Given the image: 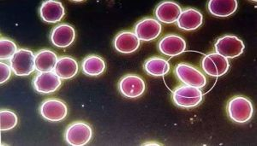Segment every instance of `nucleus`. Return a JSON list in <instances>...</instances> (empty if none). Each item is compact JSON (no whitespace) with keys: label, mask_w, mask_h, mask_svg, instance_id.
Returning a JSON list of instances; mask_svg holds the SVG:
<instances>
[{"label":"nucleus","mask_w":257,"mask_h":146,"mask_svg":"<svg viewBox=\"0 0 257 146\" xmlns=\"http://www.w3.org/2000/svg\"><path fill=\"white\" fill-rule=\"evenodd\" d=\"M227 114L234 122L247 123L253 117L254 106L251 101L245 96H235L228 102Z\"/></svg>","instance_id":"obj_1"},{"label":"nucleus","mask_w":257,"mask_h":146,"mask_svg":"<svg viewBox=\"0 0 257 146\" xmlns=\"http://www.w3.org/2000/svg\"><path fill=\"white\" fill-rule=\"evenodd\" d=\"M172 98L175 106L179 108H192L202 102L203 94L198 88L184 85L176 88Z\"/></svg>","instance_id":"obj_2"},{"label":"nucleus","mask_w":257,"mask_h":146,"mask_svg":"<svg viewBox=\"0 0 257 146\" xmlns=\"http://www.w3.org/2000/svg\"><path fill=\"white\" fill-rule=\"evenodd\" d=\"M93 137V130L88 123L76 122L68 126L64 140L71 146H84L90 142Z\"/></svg>","instance_id":"obj_3"},{"label":"nucleus","mask_w":257,"mask_h":146,"mask_svg":"<svg viewBox=\"0 0 257 146\" xmlns=\"http://www.w3.org/2000/svg\"><path fill=\"white\" fill-rule=\"evenodd\" d=\"M35 55L28 49H19L10 60L12 72L17 76H29L35 70Z\"/></svg>","instance_id":"obj_4"},{"label":"nucleus","mask_w":257,"mask_h":146,"mask_svg":"<svg viewBox=\"0 0 257 146\" xmlns=\"http://www.w3.org/2000/svg\"><path fill=\"white\" fill-rule=\"evenodd\" d=\"M215 52L226 59L237 58L245 50V46L237 36H225L219 38L214 44Z\"/></svg>","instance_id":"obj_5"},{"label":"nucleus","mask_w":257,"mask_h":146,"mask_svg":"<svg viewBox=\"0 0 257 146\" xmlns=\"http://www.w3.org/2000/svg\"><path fill=\"white\" fill-rule=\"evenodd\" d=\"M175 74L184 85L198 89L205 88L207 85V78L204 74L187 64H179L177 65Z\"/></svg>","instance_id":"obj_6"},{"label":"nucleus","mask_w":257,"mask_h":146,"mask_svg":"<svg viewBox=\"0 0 257 146\" xmlns=\"http://www.w3.org/2000/svg\"><path fill=\"white\" fill-rule=\"evenodd\" d=\"M40 114L47 122H59L67 117L68 107L62 100L49 98L41 102Z\"/></svg>","instance_id":"obj_7"},{"label":"nucleus","mask_w":257,"mask_h":146,"mask_svg":"<svg viewBox=\"0 0 257 146\" xmlns=\"http://www.w3.org/2000/svg\"><path fill=\"white\" fill-rule=\"evenodd\" d=\"M202 68L208 76L218 78L227 73L230 68V62L228 59L218 53H210L202 59Z\"/></svg>","instance_id":"obj_8"},{"label":"nucleus","mask_w":257,"mask_h":146,"mask_svg":"<svg viewBox=\"0 0 257 146\" xmlns=\"http://www.w3.org/2000/svg\"><path fill=\"white\" fill-rule=\"evenodd\" d=\"M33 88L42 95L55 92L61 86V79L54 72L39 73L33 80Z\"/></svg>","instance_id":"obj_9"},{"label":"nucleus","mask_w":257,"mask_h":146,"mask_svg":"<svg viewBox=\"0 0 257 146\" xmlns=\"http://www.w3.org/2000/svg\"><path fill=\"white\" fill-rule=\"evenodd\" d=\"M145 88L144 80L136 74L123 76L118 84L120 94L127 98H138L144 94Z\"/></svg>","instance_id":"obj_10"},{"label":"nucleus","mask_w":257,"mask_h":146,"mask_svg":"<svg viewBox=\"0 0 257 146\" xmlns=\"http://www.w3.org/2000/svg\"><path fill=\"white\" fill-rule=\"evenodd\" d=\"M162 31L161 24L156 19L144 18L139 20L134 28V34L139 40L149 42L158 38Z\"/></svg>","instance_id":"obj_11"},{"label":"nucleus","mask_w":257,"mask_h":146,"mask_svg":"<svg viewBox=\"0 0 257 146\" xmlns=\"http://www.w3.org/2000/svg\"><path fill=\"white\" fill-rule=\"evenodd\" d=\"M158 50L162 55L176 56L181 55L186 50V42L180 36L169 34L160 40Z\"/></svg>","instance_id":"obj_12"},{"label":"nucleus","mask_w":257,"mask_h":146,"mask_svg":"<svg viewBox=\"0 0 257 146\" xmlns=\"http://www.w3.org/2000/svg\"><path fill=\"white\" fill-rule=\"evenodd\" d=\"M76 40V31L73 26L68 24L56 26L51 32L50 40L58 48H67L73 44Z\"/></svg>","instance_id":"obj_13"},{"label":"nucleus","mask_w":257,"mask_h":146,"mask_svg":"<svg viewBox=\"0 0 257 146\" xmlns=\"http://www.w3.org/2000/svg\"><path fill=\"white\" fill-rule=\"evenodd\" d=\"M182 12L183 10L180 6H178L175 2L164 1L156 7L155 16L159 22L173 24L177 22V20L181 15Z\"/></svg>","instance_id":"obj_14"},{"label":"nucleus","mask_w":257,"mask_h":146,"mask_svg":"<svg viewBox=\"0 0 257 146\" xmlns=\"http://www.w3.org/2000/svg\"><path fill=\"white\" fill-rule=\"evenodd\" d=\"M65 16V10L62 3L55 0L44 1L40 8L41 20L47 24H58Z\"/></svg>","instance_id":"obj_15"},{"label":"nucleus","mask_w":257,"mask_h":146,"mask_svg":"<svg viewBox=\"0 0 257 146\" xmlns=\"http://www.w3.org/2000/svg\"><path fill=\"white\" fill-rule=\"evenodd\" d=\"M113 46L117 52L132 54L140 46V40L134 32L123 31L119 32L114 38Z\"/></svg>","instance_id":"obj_16"},{"label":"nucleus","mask_w":257,"mask_h":146,"mask_svg":"<svg viewBox=\"0 0 257 146\" xmlns=\"http://www.w3.org/2000/svg\"><path fill=\"white\" fill-rule=\"evenodd\" d=\"M203 24V16L197 10L189 8L182 12L177 20V26L181 30L190 32L199 28Z\"/></svg>","instance_id":"obj_17"},{"label":"nucleus","mask_w":257,"mask_h":146,"mask_svg":"<svg viewBox=\"0 0 257 146\" xmlns=\"http://www.w3.org/2000/svg\"><path fill=\"white\" fill-rule=\"evenodd\" d=\"M237 0H210L208 10L211 15L216 18H225L233 15L237 10Z\"/></svg>","instance_id":"obj_18"},{"label":"nucleus","mask_w":257,"mask_h":146,"mask_svg":"<svg viewBox=\"0 0 257 146\" xmlns=\"http://www.w3.org/2000/svg\"><path fill=\"white\" fill-rule=\"evenodd\" d=\"M79 67L75 59L70 56H62L58 60L53 72L64 80L72 79L78 73Z\"/></svg>","instance_id":"obj_19"},{"label":"nucleus","mask_w":257,"mask_h":146,"mask_svg":"<svg viewBox=\"0 0 257 146\" xmlns=\"http://www.w3.org/2000/svg\"><path fill=\"white\" fill-rule=\"evenodd\" d=\"M58 60V56L52 50H40L35 54V70L39 73L53 72Z\"/></svg>","instance_id":"obj_20"},{"label":"nucleus","mask_w":257,"mask_h":146,"mask_svg":"<svg viewBox=\"0 0 257 146\" xmlns=\"http://www.w3.org/2000/svg\"><path fill=\"white\" fill-rule=\"evenodd\" d=\"M105 68L104 59L99 56H88L82 61V70L86 76L92 77L100 76L105 72Z\"/></svg>","instance_id":"obj_21"},{"label":"nucleus","mask_w":257,"mask_h":146,"mask_svg":"<svg viewBox=\"0 0 257 146\" xmlns=\"http://www.w3.org/2000/svg\"><path fill=\"white\" fill-rule=\"evenodd\" d=\"M144 70L147 74L154 77L166 76L170 71L169 62L161 58H151L144 62Z\"/></svg>","instance_id":"obj_22"},{"label":"nucleus","mask_w":257,"mask_h":146,"mask_svg":"<svg viewBox=\"0 0 257 146\" xmlns=\"http://www.w3.org/2000/svg\"><path fill=\"white\" fill-rule=\"evenodd\" d=\"M0 130L6 132L15 128L18 125V118L14 112L2 110L0 112Z\"/></svg>","instance_id":"obj_23"},{"label":"nucleus","mask_w":257,"mask_h":146,"mask_svg":"<svg viewBox=\"0 0 257 146\" xmlns=\"http://www.w3.org/2000/svg\"><path fill=\"white\" fill-rule=\"evenodd\" d=\"M0 59L1 61L5 60H11L12 56L15 55L18 52V47L13 41L10 40L8 38H1L0 40Z\"/></svg>","instance_id":"obj_24"},{"label":"nucleus","mask_w":257,"mask_h":146,"mask_svg":"<svg viewBox=\"0 0 257 146\" xmlns=\"http://www.w3.org/2000/svg\"><path fill=\"white\" fill-rule=\"evenodd\" d=\"M0 70H1V74H0V83L4 84L6 82L9 80L12 76V70L11 66L1 62L0 64Z\"/></svg>","instance_id":"obj_25"},{"label":"nucleus","mask_w":257,"mask_h":146,"mask_svg":"<svg viewBox=\"0 0 257 146\" xmlns=\"http://www.w3.org/2000/svg\"><path fill=\"white\" fill-rule=\"evenodd\" d=\"M144 146H161V144L157 143H146L144 144Z\"/></svg>","instance_id":"obj_26"}]
</instances>
